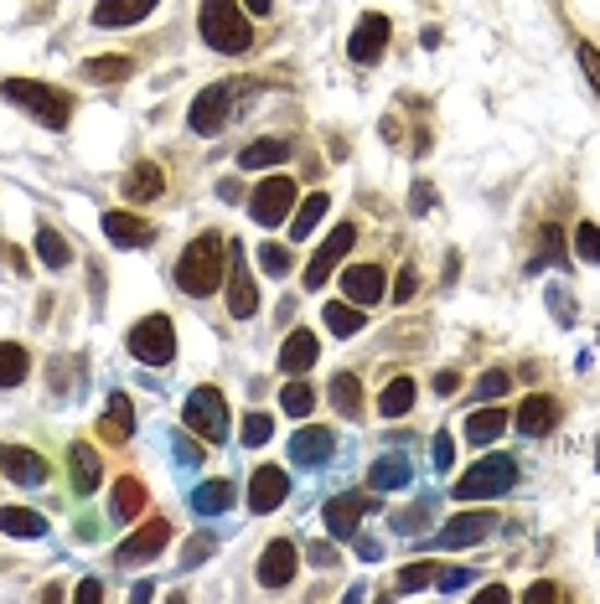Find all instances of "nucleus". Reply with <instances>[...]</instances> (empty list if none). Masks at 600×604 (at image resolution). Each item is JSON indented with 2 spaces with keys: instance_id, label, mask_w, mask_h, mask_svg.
I'll use <instances>...</instances> for the list:
<instances>
[{
  "instance_id": "obj_48",
  "label": "nucleus",
  "mask_w": 600,
  "mask_h": 604,
  "mask_svg": "<svg viewBox=\"0 0 600 604\" xmlns=\"http://www.w3.org/2000/svg\"><path fill=\"white\" fill-rule=\"evenodd\" d=\"M213 547H218V543H213V537H207V532H202V537H192V543H187V553H181V564H187V568H197L202 558H207V553H213Z\"/></svg>"
},
{
  "instance_id": "obj_9",
  "label": "nucleus",
  "mask_w": 600,
  "mask_h": 604,
  "mask_svg": "<svg viewBox=\"0 0 600 604\" xmlns=\"http://www.w3.org/2000/svg\"><path fill=\"white\" fill-rule=\"evenodd\" d=\"M352 243H358V228H352V222H341V228H332V233L321 238V249L311 254V264H305V290H321V285L337 274V264L347 258Z\"/></svg>"
},
{
  "instance_id": "obj_29",
  "label": "nucleus",
  "mask_w": 600,
  "mask_h": 604,
  "mask_svg": "<svg viewBox=\"0 0 600 604\" xmlns=\"http://www.w3.org/2000/svg\"><path fill=\"white\" fill-rule=\"evenodd\" d=\"M228 507H233V486H228V481H202V486L192 491V511H197V517H223Z\"/></svg>"
},
{
  "instance_id": "obj_38",
  "label": "nucleus",
  "mask_w": 600,
  "mask_h": 604,
  "mask_svg": "<svg viewBox=\"0 0 600 604\" xmlns=\"http://www.w3.org/2000/svg\"><path fill=\"white\" fill-rule=\"evenodd\" d=\"M83 73H88L94 83H124L130 73H135V62L130 58H88L83 62Z\"/></svg>"
},
{
  "instance_id": "obj_8",
  "label": "nucleus",
  "mask_w": 600,
  "mask_h": 604,
  "mask_svg": "<svg viewBox=\"0 0 600 604\" xmlns=\"http://www.w3.org/2000/svg\"><path fill=\"white\" fill-rule=\"evenodd\" d=\"M497 527H502L497 511H456V517L435 532V547H445V553H456V547H477V543H487Z\"/></svg>"
},
{
  "instance_id": "obj_27",
  "label": "nucleus",
  "mask_w": 600,
  "mask_h": 604,
  "mask_svg": "<svg viewBox=\"0 0 600 604\" xmlns=\"http://www.w3.org/2000/svg\"><path fill=\"white\" fill-rule=\"evenodd\" d=\"M99 434L104 439H130V434H135V403H130L124 392L109 398V409H104V419H99Z\"/></svg>"
},
{
  "instance_id": "obj_25",
  "label": "nucleus",
  "mask_w": 600,
  "mask_h": 604,
  "mask_svg": "<svg viewBox=\"0 0 600 604\" xmlns=\"http://www.w3.org/2000/svg\"><path fill=\"white\" fill-rule=\"evenodd\" d=\"M280 160H290V140H280V135L249 140V145L239 150V166H243V171H260V166H280Z\"/></svg>"
},
{
  "instance_id": "obj_4",
  "label": "nucleus",
  "mask_w": 600,
  "mask_h": 604,
  "mask_svg": "<svg viewBox=\"0 0 600 604\" xmlns=\"http://www.w3.org/2000/svg\"><path fill=\"white\" fill-rule=\"evenodd\" d=\"M513 486H518V466H513L507 455H487V460H477V466L451 486V496L466 507V502H497V496H507Z\"/></svg>"
},
{
  "instance_id": "obj_15",
  "label": "nucleus",
  "mask_w": 600,
  "mask_h": 604,
  "mask_svg": "<svg viewBox=\"0 0 600 604\" xmlns=\"http://www.w3.org/2000/svg\"><path fill=\"white\" fill-rule=\"evenodd\" d=\"M47 460L26 445H0V475H11V486H41L47 481Z\"/></svg>"
},
{
  "instance_id": "obj_12",
  "label": "nucleus",
  "mask_w": 600,
  "mask_h": 604,
  "mask_svg": "<svg viewBox=\"0 0 600 604\" xmlns=\"http://www.w3.org/2000/svg\"><path fill=\"white\" fill-rule=\"evenodd\" d=\"M388 32H394V26H388V16L368 11V16L358 21V32L347 37V58L362 62V68H368V62H379L383 52H388Z\"/></svg>"
},
{
  "instance_id": "obj_32",
  "label": "nucleus",
  "mask_w": 600,
  "mask_h": 604,
  "mask_svg": "<svg viewBox=\"0 0 600 604\" xmlns=\"http://www.w3.org/2000/svg\"><path fill=\"white\" fill-rule=\"evenodd\" d=\"M326 207H332V196H326V192H311V196H305V202H300V213H290V238L300 243V238L316 233V222L326 217Z\"/></svg>"
},
{
  "instance_id": "obj_59",
  "label": "nucleus",
  "mask_w": 600,
  "mask_h": 604,
  "mask_svg": "<svg viewBox=\"0 0 600 604\" xmlns=\"http://www.w3.org/2000/svg\"><path fill=\"white\" fill-rule=\"evenodd\" d=\"M243 5H249L254 16H269V0H243Z\"/></svg>"
},
{
  "instance_id": "obj_39",
  "label": "nucleus",
  "mask_w": 600,
  "mask_h": 604,
  "mask_svg": "<svg viewBox=\"0 0 600 604\" xmlns=\"http://www.w3.org/2000/svg\"><path fill=\"white\" fill-rule=\"evenodd\" d=\"M37 258L47 264V269H62V264L73 258V249H68V243H62L52 228H41V233H37Z\"/></svg>"
},
{
  "instance_id": "obj_14",
  "label": "nucleus",
  "mask_w": 600,
  "mask_h": 604,
  "mask_svg": "<svg viewBox=\"0 0 600 604\" xmlns=\"http://www.w3.org/2000/svg\"><path fill=\"white\" fill-rule=\"evenodd\" d=\"M166 543H171V522H166V517H151L145 527H135V532L124 537L115 558H120V564H151Z\"/></svg>"
},
{
  "instance_id": "obj_52",
  "label": "nucleus",
  "mask_w": 600,
  "mask_h": 604,
  "mask_svg": "<svg viewBox=\"0 0 600 604\" xmlns=\"http://www.w3.org/2000/svg\"><path fill=\"white\" fill-rule=\"evenodd\" d=\"M435 207V192L424 186V181H415V192H409V213H430Z\"/></svg>"
},
{
  "instance_id": "obj_55",
  "label": "nucleus",
  "mask_w": 600,
  "mask_h": 604,
  "mask_svg": "<svg viewBox=\"0 0 600 604\" xmlns=\"http://www.w3.org/2000/svg\"><path fill=\"white\" fill-rule=\"evenodd\" d=\"M73 600H83V604H99V600H104V584H99V579H83V584L73 589Z\"/></svg>"
},
{
  "instance_id": "obj_10",
  "label": "nucleus",
  "mask_w": 600,
  "mask_h": 604,
  "mask_svg": "<svg viewBox=\"0 0 600 604\" xmlns=\"http://www.w3.org/2000/svg\"><path fill=\"white\" fill-rule=\"evenodd\" d=\"M228 119H233V88H228V83L202 88V94L192 98V109H187V124H192L197 135H218Z\"/></svg>"
},
{
  "instance_id": "obj_40",
  "label": "nucleus",
  "mask_w": 600,
  "mask_h": 604,
  "mask_svg": "<svg viewBox=\"0 0 600 604\" xmlns=\"http://www.w3.org/2000/svg\"><path fill=\"white\" fill-rule=\"evenodd\" d=\"M280 409L296 413V419H305V413L316 409V392H311V383H290V388L280 392Z\"/></svg>"
},
{
  "instance_id": "obj_42",
  "label": "nucleus",
  "mask_w": 600,
  "mask_h": 604,
  "mask_svg": "<svg viewBox=\"0 0 600 604\" xmlns=\"http://www.w3.org/2000/svg\"><path fill=\"white\" fill-rule=\"evenodd\" d=\"M575 254L600 269V228H596V222H580V228H575Z\"/></svg>"
},
{
  "instance_id": "obj_28",
  "label": "nucleus",
  "mask_w": 600,
  "mask_h": 604,
  "mask_svg": "<svg viewBox=\"0 0 600 604\" xmlns=\"http://www.w3.org/2000/svg\"><path fill=\"white\" fill-rule=\"evenodd\" d=\"M332 409H337L341 419H352V424L362 419V383L352 372H337V377H332Z\"/></svg>"
},
{
  "instance_id": "obj_20",
  "label": "nucleus",
  "mask_w": 600,
  "mask_h": 604,
  "mask_svg": "<svg viewBox=\"0 0 600 604\" xmlns=\"http://www.w3.org/2000/svg\"><path fill=\"white\" fill-rule=\"evenodd\" d=\"M104 238H109L115 249H145V243L156 238V228L135 213H104Z\"/></svg>"
},
{
  "instance_id": "obj_41",
  "label": "nucleus",
  "mask_w": 600,
  "mask_h": 604,
  "mask_svg": "<svg viewBox=\"0 0 600 604\" xmlns=\"http://www.w3.org/2000/svg\"><path fill=\"white\" fill-rule=\"evenodd\" d=\"M430 517H435V502L424 496V502H415V507H404L399 517H394V527H399V532H409V537H415L420 527H430Z\"/></svg>"
},
{
  "instance_id": "obj_43",
  "label": "nucleus",
  "mask_w": 600,
  "mask_h": 604,
  "mask_svg": "<svg viewBox=\"0 0 600 604\" xmlns=\"http://www.w3.org/2000/svg\"><path fill=\"white\" fill-rule=\"evenodd\" d=\"M260 264H264V274H275V279H285L290 274V249H280V243H260Z\"/></svg>"
},
{
  "instance_id": "obj_17",
  "label": "nucleus",
  "mask_w": 600,
  "mask_h": 604,
  "mask_svg": "<svg viewBox=\"0 0 600 604\" xmlns=\"http://www.w3.org/2000/svg\"><path fill=\"white\" fill-rule=\"evenodd\" d=\"M296 564H300V553L290 537H275V543L264 547V558H260V584L264 589H285L290 579H296Z\"/></svg>"
},
{
  "instance_id": "obj_5",
  "label": "nucleus",
  "mask_w": 600,
  "mask_h": 604,
  "mask_svg": "<svg viewBox=\"0 0 600 604\" xmlns=\"http://www.w3.org/2000/svg\"><path fill=\"white\" fill-rule=\"evenodd\" d=\"M181 424L207 445H223L228 439V398L218 388H192V398L181 403Z\"/></svg>"
},
{
  "instance_id": "obj_45",
  "label": "nucleus",
  "mask_w": 600,
  "mask_h": 604,
  "mask_svg": "<svg viewBox=\"0 0 600 604\" xmlns=\"http://www.w3.org/2000/svg\"><path fill=\"white\" fill-rule=\"evenodd\" d=\"M424 584H435V564H409L399 573V594H415V589H424Z\"/></svg>"
},
{
  "instance_id": "obj_11",
  "label": "nucleus",
  "mask_w": 600,
  "mask_h": 604,
  "mask_svg": "<svg viewBox=\"0 0 600 604\" xmlns=\"http://www.w3.org/2000/svg\"><path fill=\"white\" fill-rule=\"evenodd\" d=\"M290 207H296V181H290V176H269V181H260V192H254V202H249V213H254L260 228L285 222Z\"/></svg>"
},
{
  "instance_id": "obj_1",
  "label": "nucleus",
  "mask_w": 600,
  "mask_h": 604,
  "mask_svg": "<svg viewBox=\"0 0 600 604\" xmlns=\"http://www.w3.org/2000/svg\"><path fill=\"white\" fill-rule=\"evenodd\" d=\"M223 269H228V243H223V233H197L187 243V254L177 258V290L192 294V300H207V294H218Z\"/></svg>"
},
{
  "instance_id": "obj_26",
  "label": "nucleus",
  "mask_w": 600,
  "mask_h": 604,
  "mask_svg": "<svg viewBox=\"0 0 600 604\" xmlns=\"http://www.w3.org/2000/svg\"><path fill=\"white\" fill-rule=\"evenodd\" d=\"M316 351H321V341L311 331H290L280 347V367L285 372H311L316 367Z\"/></svg>"
},
{
  "instance_id": "obj_44",
  "label": "nucleus",
  "mask_w": 600,
  "mask_h": 604,
  "mask_svg": "<svg viewBox=\"0 0 600 604\" xmlns=\"http://www.w3.org/2000/svg\"><path fill=\"white\" fill-rule=\"evenodd\" d=\"M243 445H264V439H269V434H275V419H269V413H249V419H243Z\"/></svg>"
},
{
  "instance_id": "obj_49",
  "label": "nucleus",
  "mask_w": 600,
  "mask_h": 604,
  "mask_svg": "<svg viewBox=\"0 0 600 604\" xmlns=\"http://www.w3.org/2000/svg\"><path fill=\"white\" fill-rule=\"evenodd\" d=\"M580 68H585V78L596 83V94H600V52L590 47V41H580Z\"/></svg>"
},
{
  "instance_id": "obj_33",
  "label": "nucleus",
  "mask_w": 600,
  "mask_h": 604,
  "mask_svg": "<svg viewBox=\"0 0 600 604\" xmlns=\"http://www.w3.org/2000/svg\"><path fill=\"white\" fill-rule=\"evenodd\" d=\"M99 481H104V466H99V455H94V445H73V491L88 496Z\"/></svg>"
},
{
  "instance_id": "obj_22",
  "label": "nucleus",
  "mask_w": 600,
  "mask_h": 604,
  "mask_svg": "<svg viewBox=\"0 0 600 604\" xmlns=\"http://www.w3.org/2000/svg\"><path fill=\"white\" fill-rule=\"evenodd\" d=\"M368 486L379 491H399V486H409V455L404 449H388V455H379L373 460V470H368Z\"/></svg>"
},
{
  "instance_id": "obj_53",
  "label": "nucleus",
  "mask_w": 600,
  "mask_h": 604,
  "mask_svg": "<svg viewBox=\"0 0 600 604\" xmlns=\"http://www.w3.org/2000/svg\"><path fill=\"white\" fill-rule=\"evenodd\" d=\"M197 460H202V445L181 434V439H177V466H197Z\"/></svg>"
},
{
  "instance_id": "obj_54",
  "label": "nucleus",
  "mask_w": 600,
  "mask_h": 604,
  "mask_svg": "<svg viewBox=\"0 0 600 604\" xmlns=\"http://www.w3.org/2000/svg\"><path fill=\"white\" fill-rule=\"evenodd\" d=\"M435 466H441V470L456 466V445H451V434H435Z\"/></svg>"
},
{
  "instance_id": "obj_57",
  "label": "nucleus",
  "mask_w": 600,
  "mask_h": 604,
  "mask_svg": "<svg viewBox=\"0 0 600 604\" xmlns=\"http://www.w3.org/2000/svg\"><path fill=\"white\" fill-rule=\"evenodd\" d=\"M352 543H358V558H368V564H379V558H383L379 537H352Z\"/></svg>"
},
{
  "instance_id": "obj_35",
  "label": "nucleus",
  "mask_w": 600,
  "mask_h": 604,
  "mask_svg": "<svg viewBox=\"0 0 600 604\" xmlns=\"http://www.w3.org/2000/svg\"><path fill=\"white\" fill-rule=\"evenodd\" d=\"M321 315H326V331L332 336H358L362 331V305H352V300H332Z\"/></svg>"
},
{
  "instance_id": "obj_47",
  "label": "nucleus",
  "mask_w": 600,
  "mask_h": 604,
  "mask_svg": "<svg viewBox=\"0 0 600 604\" xmlns=\"http://www.w3.org/2000/svg\"><path fill=\"white\" fill-rule=\"evenodd\" d=\"M507 392V372H481V383H477V398H502Z\"/></svg>"
},
{
  "instance_id": "obj_60",
  "label": "nucleus",
  "mask_w": 600,
  "mask_h": 604,
  "mask_svg": "<svg viewBox=\"0 0 600 604\" xmlns=\"http://www.w3.org/2000/svg\"><path fill=\"white\" fill-rule=\"evenodd\" d=\"M596 547H600V543H596Z\"/></svg>"
},
{
  "instance_id": "obj_30",
  "label": "nucleus",
  "mask_w": 600,
  "mask_h": 604,
  "mask_svg": "<svg viewBox=\"0 0 600 604\" xmlns=\"http://www.w3.org/2000/svg\"><path fill=\"white\" fill-rule=\"evenodd\" d=\"M497 434H507V409H481L466 419V445H492Z\"/></svg>"
},
{
  "instance_id": "obj_58",
  "label": "nucleus",
  "mask_w": 600,
  "mask_h": 604,
  "mask_svg": "<svg viewBox=\"0 0 600 604\" xmlns=\"http://www.w3.org/2000/svg\"><path fill=\"white\" fill-rule=\"evenodd\" d=\"M460 388V372H441V377H435V392H456Z\"/></svg>"
},
{
  "instance_id": "obj_24",
  "label": "nucleus",
  "mask_w": 600,
  "mask_h": 604,
  "mask_svg": "<svg viewBox=\"0 0 600 604\" xmlns=\"http://www.w3.org/2000/svg\"><path fill=\"white\" fill-rule=\"evenodd\" d=\"M156 11V0H99L94 5V26H135Z\"/></svg>"
},
{
  "instance_id": "obj_16",
  "label": "nucleus",
  "mask_w": 600,
  "mask_h": 604,
  "mask_svg": "<svg viewBox=\"0 0 600 604\" xmlns=\"http://www.w3.org/2000/svg\"><path fill=\"white\" fill-rule=\"evenodd\" d=\"M285 496H290V475L280 466H260L249 475V507L254 511H275L285 507Z\"/></svg>"
},
{
  "instance_id": "obj_56",
  "label": "nucleus",
  "mask_w": 600,
  "mask_h": 604,
  "mask_svg": "<svg viewBox=\"0 0 600 604\" xmlns=\"http://www.w3.org/2000/svg\"><path fill=\"white\" fill-rule=\"evenodd\" d=\"M305 558H311V564H321V568H332V564H337V547L311 543V547H305Z\"/></svg>"
},
{
  "instance_id": "obj_7",
  "label": "nucleus",
  "mask_w": 600,
  "mask_h": 604,
  "mask_svg": "<svg viewBox=\"0 0 600 604\" xmlns=\"http://www.w3.org/2000/svg\"><path fill=\"white\" fill-rule=\"evenodd\" d=\"M379 502H383L379 491H352V496H332V502H326V511H321V517H326V532H332L337 543L358 537V522L368 517V511H379Z\"/></svg>"
},
{
  "instance_id": "obj_34",
  "label": "nucleus",
  "mask_w": 600,
  "mask_h": 604,
  "mask_svg": "<svg viewBox=\"0 0 600 604\" xmlns=\"http://www.w3.org/2000/svg\"><path fill=\"white\" fill-rule=\"evenodd\" d=\"M26 372H32L26 347H16V341H0V388H16V383H26Z\"/></svg>"
},
{
  "instance_id": "obj_21",
  "label": "nucleus",
  "mask_w": 600,
  "mask_h": 604,
  "mask_svg": "<svg viewBox=\"0 0 600 604\" xmlns=\"http://www.w3.org/2000/svg\"><path fill=\"white\" fill-rule=\"evenodd\" d=\"M341 294H347L352 305H379V300H383V269H373V264L347 269V274H341Z\"/></svg>"
},
{
  "instance_id": "obj_19",
  "label": "nucleus",
  "mask_w": 600,
  "mask_h": 604,
  "mask_svg": "<svg viewBox=\"0 0 600 604\" xmlns=\"http://www.w3.org/2000/svg\"><path fill=\"white\" fill-rule=\"evenodd\" d=\"M513 424H518V434L539 439V434H549L554 424H560V403H554L549 392H533V398H523V403H518Z\"/></svg>"
},
{
  "instance_id": "obj_13",
  "label": "nucleus",
  "mask_w": 600,
  "mask_h": 604,
  "mask_svg": "<svg viewBox=\"0 0 600 604\" xmlns=\"http://www.w3.org/2000/svg\"><path fill=\"white\" fill-rule=\"evenodd\" d=\"M254 311H260V290H254L249 269H243V249L228 243V315H233V321H249Z\"/></svg>"
},
{
  "instance_id": "obj_6",
  "label": "nucleus",
  "mask_w": 600,
  "mask_h": 604,
  "mask_svg": "<svg viewBox=\"0 0 600 604\" xmlns=\"http://www.w3.org/2000/svg\"><path fill=\"white\" fill-rule=\"evenodd\" d=\"M130 351H135V362H145V367H171L177 362V326L166 315H145V321H135V331H130Z\"/></svg>"
},
{
  "instance_id": "obj_3",
  "label": "nucleus",
  "mask_w": 600,
  "mask_h": 604,
  "mask_svg": "<svg viewBox=\"0 0 600 604\" xmlns=\"http://www.w3.org/2000/svg\"><path fill=\"white\" fill-rule=\"evenodd\" d=\"M0 94H5V104L26 109V114L37 119V124H47V130H68V119H73V98L62 94V88H52V83L5 78L0 83Z\"/></svg>"
},
{
  "instance_id": "obj_37",
  "label": "nucleus",
  "mask_w": 600,
  "mask_h": 604,
  "mask_svg": "<svg viewBox=\"0 0 600 604\" xmlns=\"http://www.w3.org/2000/svg\"><path fill=\"white\" fill-rule=\"evenodd\" d=\"M141 511H145V486L135 475H124L120 486H115V517H120V522H135Z\"/></svg>"
},
{
  "instance_id": "obj_31",
  "label": "nucleus",
  "mask_w": 600,
  "mask_h": 604,
  "mask_svg": "<svg viewBox=\"0 0 600 604\" xmlns=\"http://www.w3.org/2000/svg\"><path fill=\"white\" fill-rule=\"evenodd\" d=\"M0 532L5 537H41L47 532V517L26 507H0Z\"/></svg>"
},
{
  "instance_id": "obj_2",
  "label": "nucleus",
  "mask_w": 600,
  "mask_h": 604,
  "mask_svg": "<svg viewBox=\"0 0 600 604\" xmlns=\"http://www.w3.org/2000/svg\"><path fill=\"white\" fill-rule=\"evenodd\" d=\"M197 32L213 52H228V58H239V52L254 47V26H249V16L239 11V0H202Z\"/></svg>"
},
{
  "instance_id": "obj_36",
  "label": "nucleus",
  "mask_w": 600,
  "mask_h": 604,
  "mask_svg": "<svg viewBox=\"0 0 600 604\" xmlns=\"http://www.w3.org/2000/svg\"><path fill=\"white\" fill-rule=\"evenodd\" d=\"M379 409H383V419H404V413L415 409V377H394V383L383 388Z\"/></svg>"
},
{
  "instance_id": "obj_50",
  "label": "nucleus",
  "mask_w": 600,
  "mask_h": 604,
  "mask_svg": "<svg viewBox=\"0 0 600 604\" xmlns=\"http://www.w3.org/2000/svg\"><path fill=\"white\" fill-rule=\"evenodd\" d=\"M415 290H420V274L399 269V279H394V300H415Z\"/></svg>"
},
{
  "instance_id": "obj_46",
  "label": "nucleus",
  "mask_w": 600,
  "mask_h": 604,
  "mask_svg": "<svg viewBox=\"0 0 600 604\" xmlns=\"http://www.w3.org/2000/svg\"><path fill=\"white\" fill-rule=\"evenodd\" d=\"M466 584H471V568H445V573H435V589H441V594H460Z\"/></svg>"
},
{
  "instance_id": "obj_23",
  "label": "nucleus",
  "mask_w": 600,
  "mask_h": 604,
  "mask_svg": "<svg viewBox=\"0 0 600 604\" xmlns=\"http://www.w3.org/2000/svg\"><path fill=\"white\" fill-rule=\"evenodd\" d=\"M124 196L135 202V207H145V202H156V196H166V176H160L156 160H141L135 171L124 176Z\"/></svg>"
},
{
  "instance_id": "obj_51",
  "label": "nucleus",
  "mask_w": 600,
  "mask_h": 604,
  "mask_svg": "<svg viewBox=\"0 0 600 604\" xmlns=\"http://www.w3.org/2000/svg\"><path fill=\"white\" fill-rule=\"evenodd\" d=\"M523 600H528V604H543V600H564V589H560V584H528V589H523Z\"/></svg>"
},
{
  "instance_id": "obj_18",
  "label": "nucleus",
  "mask_w": 600,
  "mask_h": 604,
  "mask_svg": "<svg viewBox=\"0 0 600 604\" xmlns=\"http://www.w3.org/2000/svg\"><path fill=\"white\" fill-rule=\"evenodd\" d=\"M332 449H337L332 430L311 424V430H296V439H290V460H296L300 470H321L326 460H332Z\"/></svg>"
}]
</instances>
